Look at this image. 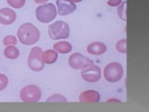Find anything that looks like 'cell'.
I'll list each match as a JSON object with an SVG mask.
<instances>
[{
	"label": "cell",
	"mask_w": 149,
	"mask_h": 112,
	"mask_svg": "<svg viewBox=\"0 0 149 112\" xmlns=\"http://www.w3.org/2000/svg\"><path fill=\"white\" fill-rule=\"evenodd\" d=\"M17 37L21 43L24 45H33L40 38V31L36 25L31 22H25L19 27Z\"/></svg>",
	"instance_id": "obj_1"
},
{
	"label": "cell",
	"mask_w": 149,
	"mask_h": 112,
	"mask_svg": "<svg viewBox=\"0 0 149 112\" xmlns=\"http://www.w3.org/2000/svg\"><path fill=\"white\" fill-rule=\"evenodd\" d=\"M49 35L51 39L60 40L67 38L70 35V27L67 22L63 21H56L49 25Z\"/></svg>",
	"instance_id": "obj_2"
},
{
	"label": "cell",
	"mask_w": 149,
	"mask_h": 112,
	"mask_svg": "<svg viewBox=\"0 0 149 112\" xmlns=\"http://www.w3.org/2000/svg\"><path fill=\"white\" fill-rule=\"evenodd\" d=\"M57 15V10L52 3L40 5L36 9V17L40 22L47 23L54 20Z\"/></svg>",
	"instance_id": "obj_3"
},
{
	"label": "cell",
	"mask_w": 149,
	"mask_h": 112,
	"mask_svg": "<svg viewBox=\"0 0 149 112\" xmlns=\"http://www.w3.org/2000/svg\"><path fill=\"white\" fill-rule=\"evenodd\" d=\"M123 66L118 62H112L105 65L104 69V77L107 81L116 82L123 77Z\"/></svg>",
	"instance_id": "obj_4"
},
{
	"label": "cell",
	"mask_w": 149,
	"mask_h": 112,
	"mask_svg": "<svg viewBox=\"0 0 149 112\" xmlns=\"http://www.w3.org/2000/svg\"><path fill=\"white\" fill-rule=\"evenodd\" d=\"M43 50L39 47H34L30 50V53L28 55V66L33 71L38 72L44 68L45 63L42 57Z\"/></svg>",
	"instance_id": "obj_5"
},
{
	"label": "cell",
	"mask_w": 149,
	"mask_h": 112,
	"mask_svg": "<svg viewBox=\"0 0 149 112\" xmlns=\"http://www.w3.org/2000/svg\"><path fill=\"white\" fill-rule=\"evenodd\" d=\"M41 90L38 86L30 84L23 87L20 92V97L22 101L26 103H36L40 100L41 98Z\"/></svg>",
	"instance_id": "obj_6"
},
{
	"label": "cell",
	"mask_w": 149,
	"mask_h": 112,
	"mask_svg": "<svg viewBox=\"0 0 149 112\" xmlns=\"http://www.w3.org/2000/svg\"><path fill=\"white\" fill-rule=\"evenodd\" d=\"M101 68L94 64H91L81 69V77L88 82H96L101 78Z\"/></svg>",
	"instance_id": "obj_7"
},
{
	"label": "cell",
	"mask_w": 149,
	"mask_h": 112,
	"mask_svg": "<svg viewBox=\"0 0 149 112\" xmlns=\"http://www.w3.org/2000/svg\"><path fill=\"white\" fill-rule=\"evenodd\" d=\"M68 63L70 66L74 69H83L86 66H88V64H93V61L91 60L90 58L86 57L85 55L76 52L70 55V57L68 59Z\"/></svg>",
	"instance_id": "obj_8"
},
{
	"label": "cell",
	"mask_w": 149,
	"mask_h": 112,
	"mask_svg": "<svg viewBox=\"0 0 149 112\" xmlns=\"http://www.w3.org/2000/svg\"><path fill=\"white\" fill-rule=\"evenodd\" d=\"M56 5L59 14L62 16L68 15L77 9L76 3H74L72 0H56Z\"/></svg>",
	"instance_id": "obj_9"
},
{
	"label": "cell",
	"mask_w": 149,
	"mask_h": 112,
	"mask_svg": "<svg viewBox=\"0 0 149 112\" xmlns=\"http://www.w3.org/2000/svg\"><path fill=\"white\" fill-rule=\"evenodd\" d=\"M17 18L16 12L12 8H4L0 9V23L4 25H9L15 22Z\"/></svg>",
	"instance_id": "obj_10"
},
{
	"label": "cell",
	"mask_w": 149,
	"mask_h": 112,
	"mask_svg": "<svg viewBox=\"0 0 149 112\" xmlns=\"http://www.w3.org/2000/svg\"><path fill=\"white\" fill-rule=\"evenodd\" d=\"M101 99L100 93L97 91L88 90L80 93L79 101L82 103H98Z\"/></svg>",
	"instance_id": "obj_11"
},
{
	"label": "cell",
	"mask_w": 149,
	"mask_h": 112,
	"mask_svg": "<svg viewBox=\"0 0 149 112\" xmlns=\"http://www.w3.org/2000/svg\"><path fill=\"white\" fill-rule=\"evenodd\" d=\"M106 50H107L106 45H104L102 42H99V41L91 42V43L88 44L87 47V51L92 55H101L102 53H104Z\"/></svg>",
	"instance_id": "obj_12"
},
{
	"label": "cell",
	"mask_w": 149,
	"mask_h": 112,
	"mask_svg": "<svg viewBox=\"0 0 149 112\" xmlns=\"http://www.w3.org/2000/svg\"><path fill=\"white\" fill-rule=\"evenodd\" d=\"M42 57H43V61L45 64H51L57 61L58 52L55 50H47L43 51Z\"/></svg>",
	"instance_id": "obj_13"
},
{
	"label": "cell",
	"mask_w": 149,
	"mask_h": 112,
	"mask_svg": "<svg viewBox=\"0 0 149 112\" xmlns=\"http://www.w3.org/2000/svg\"><path fill=\"white\" fill-rule=\"evenodd\" d=\"M53 49L60 53H68L72 50V45L68 41H58L53 45Z\"/></svg>",
	"instance_id": "obj_14"
},
{
	"label": "cell",
	"mask_w": 149,
	"mask_h": 112,
	"mask_svg": "<svg viewBox=\"0 0 149 112\" xmlns=\"http://www.w3.org/2000/svg\"><path fill=\"white\" fill-rule=\"evenodd\" d=\"M4 55L6 56L8 59H16L20 55V51L18 48L13 45L7 46L4 50Z\"/></svg>",
	"instance_id": "obj_15"
},
{
	"label": "cell",
	"mask_w": 149,
	"mask_h": 112,
	"mask_svg": "<svg viewBox=\"0 0 149 112\" xmlns=\"http://www.w3.org/2000/svg\"><path fill=\"white\" fill-rule=\"evenodd\" d=\"M47 102H55V103H66L67 100L63 95L60 94V93H55V94H52L51 96H49L48 99H47Z\"/></svg>",
	"instance_id": "obj_16"
},
{
	"label": "cell",
	"mask_w": 149,
	"mask_h": 112,
	"mask_svg": "<svg viewBox=\"0 0 149 112\" xmlns=\"http://www.w3.org/2000/svg\"><path fill=\"white\" fill-rule=\"evenodd\" d=\"M116 49L121 53H127V39L123 38L116 42Z\"/></svg>",
	"instance_id": "obj_17"
},
{
	"label": "cell",
	"mask_w": 149,
	"mask_h": 112,
	"mask_svg": "<svg viewBox=\"0 0 149 112\" xmlns=\"http://www.w3.org/2000/svg\"><path fill=\"white\" fill-rule=\"evenodd\" d=\"M126 6H127V2L124 1L121 3L119 6H118V14L121 20L126 21L127 20V15H126Z\"/></svg>",
	"instance_id": "obj_18"
},
{
	"label": "cell",
	"mask_w": 149,
	"mask_h": 112,
	"mask_svg": "<svg viewBox=\"0 0 149 112\" xmlns=\"http://www.w3.org/2000/svg\"><path fill=\"white\" fill-rule=\"evenodd\" d=\"M17 43V37L13 35H8L3 38V44L5 46H10V45H16Z\"/></svg>",
	"instance_id": "obj_19"
},
{
	"label": "cell",
	"mask_w": 149,
	"mask_h": 112,
	"mask_svg": "<svg viewBox=\"0 0 149 112\" xmlns=\"http://www.w3.org/2000/svg\"><path fill=\"white\" fill-rule=\"evenodd\" d=\"M8 4L12 8H22L25 4V0H7Z\"/></svg>",
	"instance_id": "obj_20"
},
{
	"label": "cell",
	"mask_w": 149,
	"mask_h": 112,
	"mask_svg": "<svg viewBox=\"0 0 149 112\" xmlns=\"http://www.w3.org/2000/svg\"><path fill=\"white\" fill-rule=\"evenodd\" d=\"M8 84V78L6 75L0 74V91H3Z\"/></svg>",
	"instance_id": "obj_21"
},
{
	"label": "cell",
	"mask_w": 149,
	"mask_h": 112,
	"mask_svg": "<svg viewBox=\"0 0 149 112\" xmlns=\"http://www.w3.org/2000/svg\"><path fill=\"white\" fill-rule=\"evenodd\" d=\"M122 3V0H108L107 1V4L111 7H118Z\"/></svg>",
	"instance_id": "obj_22"
},
{
	"label": "cell",
	"mask_w": 149,
	"mask_h": 112,
	"mask_svg": "<svg viewBox=\"0 0 149 112\" xmlns=\"http://www.w3.org/2000/svg\"><path fill=\"white\" fill-rule=\"evenodd\" d=\"M34 1L37 4H46V2H48L49 0H34Z\"/></svg>",
	"instance_id": "obj_23"
},
{
	"label": "cell",
	"mask_w": 149,
	"mask_h": 112,
	"mask_svg": "<svg viewBox=\"0 0 149 112\" xmlns=\"http://www.w3.org/2000/svg\"><path fill=\"white\" fill-rule=\"evenodd\" d=\"M72 1H73L74 3H78V2H81L82 0H72Z\"/></svg>",
	"instance_id": "obj_24"
},
{
	"label": "cell",
	"mask_w": 149,
	"mask_h": 112,
	"mask_svg": "<svg viewBox=\"0 0 149 112\" xmlns=\"http://www.w3.org/2000/svg\"><path fill=\"white\" fill-rule=\"evenodd\" d=\"M111 101H116V102H119V100H116V99H109L108 102H111Z\"/></svg>",
	"instance_id": "obj_25"
}]
</instances>
